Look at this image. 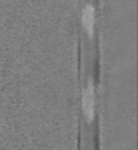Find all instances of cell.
Segmentation results:
<instances>
[{"label": "cell", "instance_id": "1", "mask_svg": "<svg viewBox=\"0 0 138 150\" xmlns=\"http://www.w3.org/2000/svg\"><path fill=\"white\" fill-rule=\"evenodd\" d=\"M82 108H83V113L86 116V119L88 121H92V119L95 116V92H94V84H92L91 80L83 90Z\"/></svg>", "mask_w": 138, "mask_h": 150}, {"label": "cell", "instance_id": "2", "mask_svg": "<svg viewBox=\"0 0 138 150\" xmlns=\"http://www.w3.org/2000/svg\"><path fill=\"white\" fill-rule=\"evenodd\" d=\"M95 23H96L95 7L92 3H87V4H84L83 9H82V25H83L84 32L88 34V37L94 36Z\"/></svg>", "mask_w": 138, "mask_h": 150}]
</instances>
